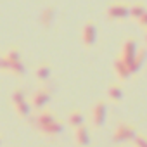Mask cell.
I'll use <instances>...</instances> for the list:
<instances>
[{"label": "cell", "instance_id": "1", "mask_svg": "<svg viewBox=\"0 0 147 147\" xmlns=\"http://www.w3.org/2000/svg\"><path fill=\"white\" fill-rule=\"evenodd\" d=\"M137 52H138V47H137L135 40H126V42L123 43V47H121V55H119V61H123L126 66H130V64L133 62V59H135Z\"/></svg>", "mask_w": 147, "mask_h": 147}, {"label": "cell", "instance_id": "2", "mask_svg": "<svg viewBox=\"0 0 147 147\" xmlns=\"http://www.w3.org/2000/svg\"><path fill=\"white\" fill-rule=\"evenodd\" d=\"M137 137V131H135V128L133 126H130V125H119L118 128H116V131H114V142H118V144H121V142H128V140H133Z\"/></svg>", "mask_w": 147, "mask_h": 147}, {"label": "cell", "instance_id": "3", "mask_svg": "<svg viewBox=\"0 0 147 147\" xmlns=\"http://www.w3.org/2000/svg\"><path fill=\"white\" fill-rule=\"evenodd\" d=\"M12 100H14V106H16L18 114H21V116H28V114H30L31 106L26 102V95H24L23 90L18 88V90L14 92V95H12Z\"/></svg>", "mask_w": 147, "mask_h": 147}, {"label": "cell", "instance_id": "4", "mask_svg": "<svg viewBox=\"0 0 147 147\" xmlns=\"http://www.w3.org/2000/svg\"><path fill=\"white\" fill-rule=\"evenodd\" d=\"M128 16H130V5H126V4L116 2L107 7V18H111V19H125Z\"/></svg>", "mask_w": 147, "mask_h": 147}, {"label": "cell", "instance_id": "5", "mask_svg": "<svg viewBox=\"0 0 147 147\" xmlns=\"http://www.w3.org/2000/svg\"><path fill=\"white\" fill-rule=\"evenodd\" d=\"M82 42L85 47H92L95 42H97V28L92 21H88L83 30H82Z\"/></svg>", "mask_w": 147, "mask_h": 147}, {"label": "cell", "instance_id": "6", "mask_svg": "<svg viewBox=\"0 0 147 147\" xmlns=\"http://www.w3.org/2000/svg\"><path fill=\"white\" fill-rule=\"evenodd\" d=\"M106 116H107V106L106 102H97L94 106V111H92V121L95 126H102L104 121H106Z\"/></svg>", "mask_w": 147, "mask_h": 147}, {"label": "cell", "instance_id": "7", "mask_svg": "<svg viewBox=\"0 0 147 147\" xmlns=\"http://www.w3.org/2000/svg\"><path fill=\"white\" fill-rule=\"evenodd\" d=\"M49 100H50V88H42V90L35 92V95L31 99V106L36 107V109H40V107L47 106Z\"/></svg>", "mask_w": 147, "mask_h": 147}, {"label": "cell", "instance_id": "8", "mask_svg": "<svg viewBox=\"0 0 147 147\" xmlns=\"http://www.w3.org/2000/svg\"><path fill=\"white\" fill-rule=\"evenodd\" d=\"M145 57H147L145 49H138V52H137V55H135L133 62L128 66V69H130L131 75H133V73H138V69H140V67L144 66V62H145Z\"/></svg>", "mask_w": 147, "mask_h": 147}, {"label": "cell", "instance_id": "9", "mask_svg": "<svg viewBox=\"0 0 147 147\" xmlns=\"http://www.w3.org/2000/svg\"><path fill=\"white\" fill-rule=\"evenodd\" d=\"M54 121H57L55 116H54L50 111H43V113L38 114V118H36V126H38L40 130H43V128H47L49 125H52Z\"/></svg>", "mask_w": 147, "mask_h": 147}, {"label": "cell", "instance_id": "10", "mask_svg": "<svg viewBox=\"0 0 147 147\" xmlns=\"http://www.w3.org/2000/svg\"><path fill=\"white\" fill-rule=\"evenodd\" d=\"M54 18H55V7H45L43 11H42V16H40V23H42V26H45V28H49L52 23H54Z\"/></svg>", "mask_w": 147, "mask_h": 147}, {"label": "cell", "instance_id": "11", "mask_svg": "<svg viewBox=\"0 0 147 147\" xmlns=\"http://www.w3.org/2000/svg\"><path fill=\"white\" fill-rule=\"evenodd\" d=\"M114 71H116V75H118L121 80H128V78L131 76V73H130L128 66H126L123 61H119V59L114 61Z\"/></svg>", "mask_w": 147, "mask_h": 147}, {"label": "cell", "instance_id": "12", "mask_svg": "<svg viewBox=\"0 0 147 147\" xmlns=\"http://www.w3.org/2000/svg\"><path fill=\"white\" fill-rule=\"evenodd\" d=\"M88 142H90V135H88V130L85 128V125L76 128V144L80 147H85V145H88Z\"/></svg>", "mask_w": 147, "mask_h": 147}, {"label": "cell", "instance_id": "13", "mask_svg": "<svg viewBox=\"0 0 147 147\" xmlns=\"http://www.w3.org/2000/svg\"><path fill=\"white\" fill-rule=\"evenodd\" d=\"M145 12H147V7H145V4H142V2H137V4L130 5V16H131L133 19H140Z\"/></svg>", "mask_w": 147, "mask_h": 147}, {"label": "cell", "instance_id": "14", "mask_svg": "<svg viewBox=\"0 0 147 147\" xmlns=\"http://www.w3.org/2000/svg\"><path fill=\"white\" fill-rule=\"evenodd\" d=\"M107 97H109L111 100H114V102H119V100L123 99V90H121V87L111 85V87L107 88Z\"/></svg>", "mask_w": 147, "mask_h": 147}, {"label": "cell", "instance_id": "15", "mask_svg": "<svg viewBox=\"0 0 147 147\" xmlns=\"http://www.w3.org/2000/svg\"><path fill=\"white\" fill-rule=\"evenodd\" d=\"M50 66L49 64H40L38 66V69H36V78L40 80V82H47L49 78H50Z\"/></svg>", "mask_w": 147, "mask_h": 147}, {"label": "cell", "instance_id": "16", "mask_svg": "<svg viewBox=\"0 0 147 147\" xmlns=\"http://www.w3.org/2000/svg\"><path fill=\"white\" fill-rule=\"evenodd\" d=\"M69 125L71 126H75V128H80V126H83V114L80 113V111H73L71 114H69Z\"/></svg>", "mask_w": 147, "mask_h": 147}, {"label": "cell", "instance_id": "17", "mask_svg": "<svg viewBox=\"0 0 147 147\" xmlns=\"http://www.w3.org/2000/svg\"><path fill=\"white\" fill-rule=\"evenodd\" d=\"M42 131H45V133H49V135H57V133H61L62 131V125L59 123V121H54L52 125H49L47 128H43Z\"/></svg>", "mask_w": 147, "mask_h": 147}, {"label": "cell", "instance_id": "18", "mask_svg": "<svg viewBox=\"0 0 147 147\" xmlns=\"http://www.w3.org/2000/svg\"><path fill=\"white\" fill-rule=\"evenodd\" d=\"M133 142H135V147H147V138H145V137L137 135V137L133 138Z\"/></svg>", "mask_w": 147, "mask_h": 147}, {"label": "cell", "instance_id": "19", "mask_svg": "<svg viewBox=\"0 0 147 147\" xmlns=\"http://www.w3.org/2000/svg\"><path fill=\"white\" fill-rule=\"evenodd\" d=\"M138 24H140L142 28H147V12H145V14L138 19Z\"/></svg>", "mask_w": 147, "mask_h": 147}]
</instances>
